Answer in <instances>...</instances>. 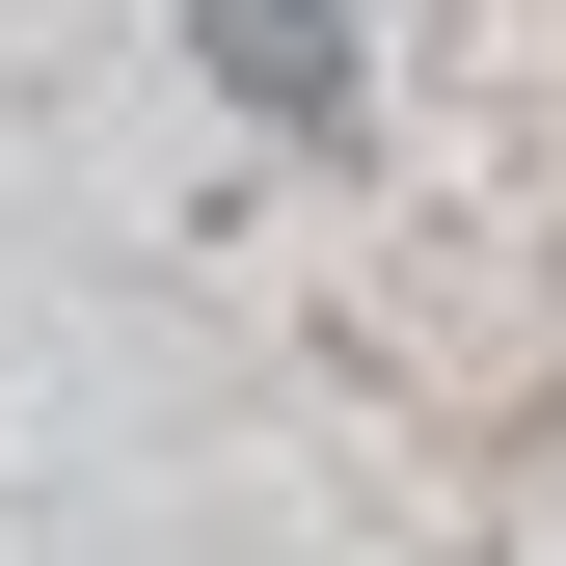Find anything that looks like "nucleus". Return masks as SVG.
<instances>
[{
	"label": "nucleus",
	"instance_id": "obj_1",
	"mask_svg": "<svg viewBox=\"0 0 566 566\" xmlns=\"http://www.w3.org/2000/svg\"><path fill=\"white\" fill-rule=\"evenodd\" d=\"M217 54H243V108H324L350 54H324V0H217Z\"/></svg>",
	"mask_w": 566,
	"mask_h": 566
}]
</instances>
